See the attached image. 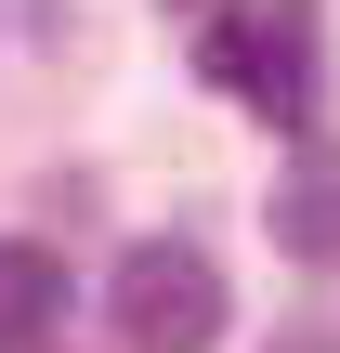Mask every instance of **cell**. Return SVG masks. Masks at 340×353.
Masks as SVG:
<instances>
[{
	"label": "cell",
	"mask_w": 340,
	"mask_h": 353,
	"mask_svg": "<svg viewBox=\"0 0 340 353\" xmlns=\"http://www.w3.org/2000/svg\"><path fill=\"white\" fill-rule=\"evenodd\" d=\"M197 65H210L249 118L314 131V105H328V13H314V0H236V13L197 26Z\"/></svg>",
	"instance_id": "cell-1"
},
{
	"label": "cell",
	"mask_w": 340,
	"mask_h": 353,
	"mask_svg": "<svg viewBox=\"0 0 340 353\" xmlns=\"http://www.w3.org/2000/svg\"><path fill=\"white\" fill-rule=\"evenodd\" d=\"M105 314H118V341H131V353H210L236 301H223L210 249H183V236H131L118 275H105Z\"/></svg>",
	"instance_id": "cell-2"
},
{
	"label": "cell",
	"mask_w": 340,
	"mask_h": 353,
	"mask_svg": "<svg viewBox=\"0 0 340 353\" xmlns=\"http://www.w3.org/2000/svg\"><path fill=\"white\" fill-rule=\"evenodd\" d=\"M275 249L288 262H340V144H301L288 157V183H275Z\"/></svg>",
	"instance_id": "cell-3"
},
{
	"label": "cell",
	"mask_w": 340,
	"mask_h": 353,
	"mask_svg": "<svg viewBox=\"0 0 340 353\" xmlns=\"http://www.w3.org/2000/svg\"><path fill=\"white\" fill-rule=\"evenodd\" d=\"M52 314H66V262L39 236H0V353H39Z\"/></svg>",
	"instance_id": "cell-4"
}]
</instances>
